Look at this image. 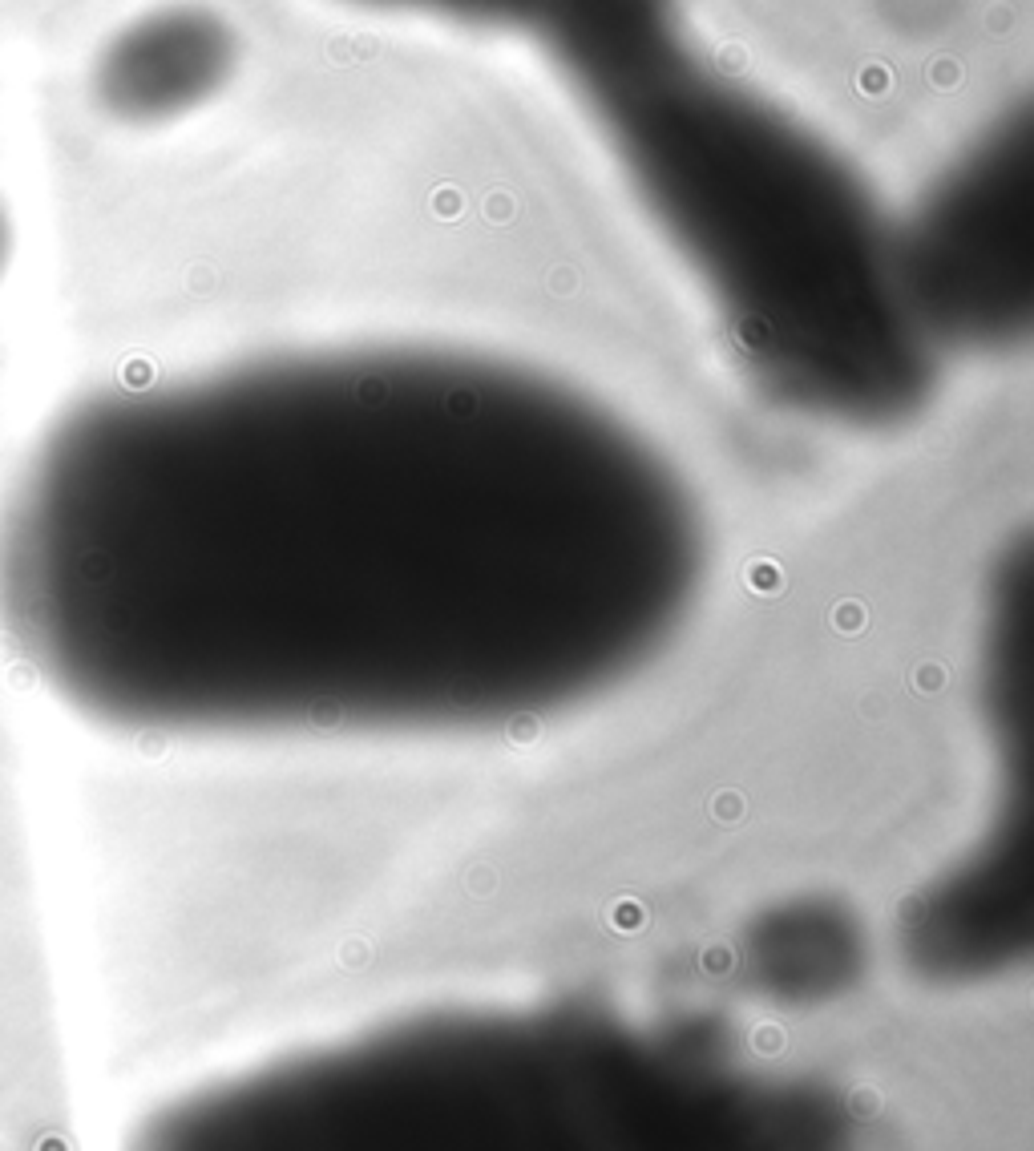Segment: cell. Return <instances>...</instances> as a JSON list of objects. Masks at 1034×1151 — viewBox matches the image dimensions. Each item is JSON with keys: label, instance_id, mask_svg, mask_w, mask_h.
Listing matches in <instances>:
<instances>
[{"label": "cell", "instance_id": "1", "mask_svg": "<svg viewBox=\"0 0 1034 1151\" xmlns=\"http://www.w3.org/2000/svg\"><path fill=\"white\" fill-rule=\"evenodd\" d=\"M707 574L683 473L590 392L368 344L122 388L0 513V622L134 736H461L647 671Z\"/></svg>", "mask_w": 1034, "mask_h": 1151}, {"label": "cell", "instance_id": "2", "mask_svg": "<svg viewBox=\"0 0 1034 1151\" xmlns=\"http://www.w3.org/2000/svg\"><path fill=\"white\" fill-rule=\"evenodd\" d=\"M558 73L776 404L885 429L938 376L897 231L849 162L728 73L683 0H534Z\"/></svg>", "mask_w": 1034, "mask_h": 1151}, {"label": "cell", "instance_id": "3", "mask_svg": "<svg viewBox=\"0 0 1034 1151\" xmlns=\"http://www.w3.org/2000/svg\"><path fill=\"white\" fill-rule=\"evenodd\" d=\"M804 1083L590 1010L437 1014L154 1115L134 1151H837Z\"/></svg>", "mask_w": 1034, "mask_h": 1151}, {"label": "cell", "instance_id": "4", "mask_svg": "<svg viewBox=\"0 0 1034 1151\" xmlns=\"http://www.w3.org/2000/svg\"><path fill=\"white\" fill-rule=\"evenodd\" d=\"M1030 122H998L897 231L909 307L934 348H1006L1030 324Z\"/></svg>", "mask_w": 1034, "mask_h": 1151}, {"label": "cell", "instance_id": "5", "mask_svg": "<svg viewBox=\"0 0 1034 1151\" xmlns=\"http://www.w3.org/2000/svg\"><path fill=\"white\" fill-rule=\"evenodd\" d=\"M235 37L223 17L198 5L138 13L101 41L89 93L122 126H166L206 106L231 77Z\"/></svg>", "mask_w": 1034, "mask_h": 1151}, {"label": "cell", "instance_id": "6", "mask_svg": "<svg viewBox=\"0 0 1034 1151\" xmlns=\"http://www.w3.org/2000/svg\"><path fill=\"white\" fill-rule=\"evenodd\" d=\"M356 5L384 9V13L437 17L453 25H501V21H526L534 0H356Z\"/></svg>", "mask_w": 1034, "mask_h": 1151}, {"label": "cell", "instance_id": "7", "mask_svg": "<svg viewBox=\"0 0 1034 1151\" xmlns=\"http://www.w3.org/2000/svg\"><path fill=\"white\" fill-rule=\"evenodd\" d=\"M13 259H17V219L9 211V202L0 198V283L9 279Z\"/></svg>", "mask_w": 1034, "mask_h": 1151}]
</instances>
